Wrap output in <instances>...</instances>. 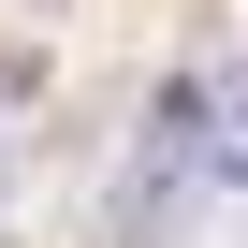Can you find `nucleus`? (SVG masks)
I'll return each mask as SVG.
<instances>
[{"label": "nucleus", "instance_id": "obj_1", "mask_svg": "<svg viewBox=\"0 0 248 248\" xmlns=\"http://www.w3.org/2000/svg\"><path fill=\"white\" fill-rule=\"evenodd\" d=\"M204 117H219V132H204V146H190V161H204V175H233V190H248V59H233V73H204Z\"/></svg>", "mask_w": 248, "mask_h": 248}]
</instances>
